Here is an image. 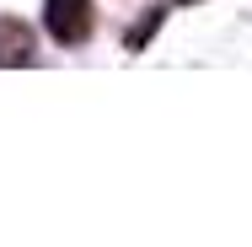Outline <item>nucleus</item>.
<instances>
[{"instance_id": "1", "label": "nucleus", "mask_w": 252, "mask_h": 247, "mask_svg": "<svg viewBox=\"0 0 252 247\" xmlns=\"http://www.w3.org/2000/svg\"><path fill=\"white\" fill-rule=\"evenodd\" d=\"M43 27L64 49L86 43L92 38V0H43Z\"/></svg>"}, {"instance_id": "2", "label": "nucleus", "mask_w": 252, "mask_h": 247, "mask_svg": "<svg viewBox=\"0 0 252 247\" xmlns=\"http://www.w3.org/2000/svg\"><path fill=\"white\" fill-rule=\"evenodd\" d=\"M0 65H32V33L16 16H0Z\"/></svg>"}, {"instance_id": "3", "label": "nucleus", "mask_w": 252, "mask_h": 247, "mask_svg": "<svg viewBox=\"0 0 252 247\" xmlns=\"http://www.w3.org/2000/svg\"><path fill=\"white\" fill-rule=\"evenodd\" d=\"M161 16H166V5H151V11H145L140 22H134V33H129L124 43H129V49H145V38H151L156 27H161Z\"/></svg>"}, {"instance_id": "4", "label": "nucleus", "mask_w": 252, "mask_h": 247, "mask_svg": "<svg viewBox=\"0 0 252 247\" xmlns=\"http://www.w3.org/2000/svg\"><path fill=\"white\" fill-rule=\"evenodd\" d=\"M177 5H188V0H177Z\"/></svg>"}]
</instances>
